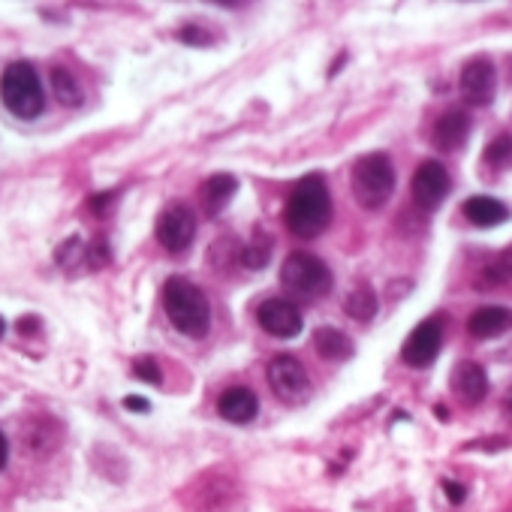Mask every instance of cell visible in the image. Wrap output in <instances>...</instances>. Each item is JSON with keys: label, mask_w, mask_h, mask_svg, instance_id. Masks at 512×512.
Instances as JSON below:
<instances>
[{"label": "cell", "mask_w": 512, "mask_h": 512, "mask_svg": "<svg viewBox=\"0 0 512 512\" xmlns=\"http://www.w3.org/2000/svg\"><path fill=\"white\" fill-rule=\"evenodd\" d=\"M443 491H446V497H449V503H464V497H467V491H464V485H458V482H452V479H443Z\"/></svg>", "instance_id": "cell-28"}, {"label": "cell", "mask_w": 512, "mask_h": 512, "mask_svg": "<svg viewBox=\"0 0 512 512\" xmlns=\"http://www.w3.org/2000/svg\"><path fill=\"white\" fill-rule=\"evenodd\" d=\"M55 263L67 272V275H82V272H97L109 263V247L106 241H85L82 235L67 238L58 253Z\"/></svg>", "instance_id": "cell-8"}, {"label": "cell", "mask_w": 512, "mask_h": 512, "mask_svg": "<svg viewBox=\"0 0 512 512\" xmlns=\"http://www.w3.org/2000/svg\"><path fill=\"white\" fill-rule=\"evenodd\" d=\"M7 461H10V440H7L4 431H0V470L7 467Z\"/></svg>", "instance_id": "cell-31"}, {"label": "cell", "mask_w": 512, "mask_h": 512, "mask_svg": "<svg viewBox=\"0 0 512 512\" xmlns=\"http://www.w3.org/2000/svg\"><path fill=\"white\" fill-rule=\"evenodd\" d=\"M482 160L488 169L494 172H503L512 166V133H500L488 142V148L482 151Z\"/></svg>", "instance_id": "cell-23"}, {"label": "cell", "mask_w": 512, "mask_h": 512, "mask_svg": "<svg viewBox=\"0 0 512 512\" xmlns=\"http://www.w3.org/2000/svg\"><path fill=\"white\" fill-rule=\"evenodd\" d=\"M332 269L320 260V256L308 250H296L287 256V263L281 266V284L293 299H323L332 293Z\"/></svg>", "instance_id": "cell-4"}, {"label": "cell", "mask_w": 512, "mask_h": 512, "mask_svg": "<svg viewBox=\"0 0 512 512\" xmlns=\"http://www.w3.org/2000/svg\"><path fill=\"white\" fill-rule=\"evenodd\" d=\"M332 220V196L323 175H308L296 184L284 208V223L299 238H317Z\"/></svg>", "instance_id": "cell-1"}, {"label": "cell", "mask_w": 512, "mask_h": 512, "mask_svg": "<svg viewBox=\"0 0 512 512\" xmlns=\"http://www.w3.org/2000/svg\"><path fill=\"white\" fill-rule=\"evenodd\" d=\"M163 311L169 323L187 338H205L211 329V305L205 293L187 278H169L163 287Z\"/></svg>", "instance_id": "cell-2"}, {"label": "cell", "mask_w": 512, "mask_h": 512, "mask_svg": "<svg viewBox=\"0 0 512 512\" xmlns=\"http://www.w3.org/2000/svg\"><path fill=\"white\" fill-rule=\"evenodd\" d=\"M124 407H127L130 413H148V410H151V404H148L145 398H139V395H127V398H124Z\"/></svg>", "instance_id": "cell-30"}, {"label": "cell", "mask_w": 512, "mask_h": 512, "mask_svg": "<svg viewBox=\"0 0 512 512\" xmlns=\"http://www.w3.org/2000/svg\"><path fill=\"white\" fill-rule=\"evenodd\" d=\"M269 386L284 404H305L314 392L308 368L296 356H275L269 362Z\"/></svg>", "instance_id": "cell-6"}, {"label": "cell", "mask_w": 512, "mask_h": 512, "mask_svg": "<svg viewBox=\"0 0 512 512\" xmlns=\"http://www.w3.org/2000/svg\"><path fill=\"white\" fill-rule=\"evenodd\" d=\"M157 241L169 250V253H181L193 244V235H196V214L190 205L184 202H169L160 217H157Z\"/></svg>", "instance_id": "cell-7"}, {"label": "cell", "mask_w": 512, "mask_h": 512, "mask_svg": "<svg viewBox=\"0 0 512 512\" xmlns=\"http://www.w3.org/2000/svg\"><path fill=\"white\" fill-rule=\"evenodd\" d=\"M256 323H260L272 338L287 341V338H296L302 332L305 320H302V314H299V308L293 302H287V299H266L260 305V311H256Z\"/></svg>", "instance_id": "cell-12"}, {"label": "cell", "mask_w": 512, "mask_h": 512, "mask_svg": "<svg viewBox=\"0 0 512 512\" xmlns=\"http://www.w3.org/2000/svg\"><path fill=\"white\" fill-rule=\"evenodd\" d=\"M272 247H275V238L266 229H253L247 244L241 247V266L250 269V272L266 269L269 260H272Z\"/></svg>", "instance_id": "cell-20"}, {"label": "cell", "mask_w": 512, "mask_h": 512, "mask_svg": "<svg viewBox=\"0 0 512 512\" xmlns=\"http://www.w3.org/2000/svg\"><path fill=\"white\" fill-rule=\"evenodd\" d=\"M512 329V311L509 308H479L467 320V332L476 341H491L500 338L503 332Z\"/></svg>", "instance_id": "cell-15"}, {"label": "cell", "mask_w": 512, "mask_h": 512, "mask_svg": "<svg viewBox=\"0 0 512 512\" xmlns=\"http://www.w3.org/2000/svg\"><path fill=\"white\" fill-rule=\"evenodd\" d=\"M350 184H353V196H356V202L362 208H368V211L383 208L392 199V193H395L392 160L386 154H380V151L359 157L356 166H353Z\"/></svg>", "instance_id": "cell-5"}, {"label": "cell", "mask_w": 512, "mask_h": 512, "mask_svg": "<svg viewBox=\"0 0 512 512\" xmlns=\"http://www.w3.org/2000/svg\"><path fill=\"white\" fill-rule=\"evenodd\" d=\"M344 311H347V317H353L356 323L374 320V314H377V293H374V287L365 284V281L356 284V287L350 290L347 302H344Z\"/></svg>", "instance_id": "cell-21"}, {"label": "cell", "mask_w": 512, "mask_h": 512, "mask_svg": "<svg viewBox=\"0 0 512 512\" xmlns=\"http://www.w3.org/2000/svg\"><path fill=\"white\" fill-rule=\"evenodd\" d=\"M178 37H181L187 46H205V43L211 40L202 28H193V25H190V28H181V31H178Z\"/></svg>", "instance_id": "cell-26"}, {"label": "cell", "mask_w": 512, "mask_h": 512, "mask_svg": "<svg viewBox=\"0 0 512 512\" xmlns=\"http://www.w3.org/2000/svg\"><path fill=\"white\" fill-rule=\"evenodd\" d=\"M470 130H473V118L464 109H449L446 115L437 118V124L431 130V145L443 154H452L467 142Z\"/></svg>", "instance_id": "cell-13"}, {"label": "cell", "mask_w": 512, "mask_h": 512, "mask_svg": "<svg viewBox=\"0 0 512 512\" xmlns=\"http://www.w3.org/2000/svg\"><path fill=\"white\" fill-rule=\"evenodd\" d=\"M503 410H506V416L512 419V389H509V392L503 395Z\"/></svg>", "instance_id": "cell-32"}, {"label": "cell", "mask_w": 512, "mask_h": 512, "mask_svg": "<svg viewBox=\"0 0 512 512\" xmlns=\"http://www.w3.org/2000/svg\"><path fill=\"white\" fill-rule=\"evenodd\" d=\"M467 449H485V452L509 449V440H503V437H488V440H479V443H467Z\"/></svg>", "instance_id": "cell-29"}, {"label": "cell", "mask_w": 512, "mask_h": 512, "mask_svg": "<svg viewBox=\"0 0 512 512\" xmlns=\"http://www.w3.org/2000/svg\"><path fill=\"white\" fill-rule=\"evenodd\" d=\"M52 88H55V97H58L64 106H70V109H76V106L85 103V91H82L79 79H76L67 67H55V70H52Z\"/></svg>", "instance_id": "cell-22"}, {"label": "cell", "mask_w": 512, "mask_h": 512, "mask_svg": "<svg viewBox=\"0 0 512 512\" xmlns=\"http://www.w3.org/2000/svg\"><path fill=\"white\" fill-rule=\"evenodd\" d=\"M235 190H238L235 175H226V172L211 175V178L199 187V205H202V211H205L208 217H217V214L232 202Z\"/></svg>", "instance_id": "cell-16"}, {"label": "cell", "mask_w": 512, "mask_h": 512, "mask_svg": "<svg viewBox=\"0 0 512 512\" xmlns=\"http://www.w3.org/2000/svg\"><path fill=\"white\" fill-rule=\"evenodd\" d=\"M461 100L467 106H488L497 94V70L488 58H473L458 79Z\"/></svg>", "instance_id": "cell-11"}, {"label": "cell", "mask_w": 512, "mask_h": 512, "mask_svg": "<svg viewBox=\"0 0 512 512\" xmlns=\"http://www.w3.org/2000/svg\"><path fill=\"white\" fill-rule=\"evenodd\" d=\"M4 332H7V323H4V317H0V338H4Z\"/></svg>", "instance_id": "cell-33"}, {"label": "cell", "mask_w": 512, "mask_h": 512, "mask_svg": "<svg viewBox=\"0 0 512 512\" xmlns=\"http://www.w3.org/2000/svg\"><path fill=\"white\" fill-rule=\"evenodd\" d=\"M0 100L16 118H37L46 109V91L31 61H13L0 76Z\"/></svg>", "instance_id": "cell-3"}, {"label": "cell", "mask_w": 512, "mask_h": 512, "mask_svg": "<svg viewBox=\"0 0 512 512\" xmlns=\"http://www.w3.org/2000/svg\"><path fill=\"white\" fill-rule=\"evenodd\" d=\"M314 350L326 359V362H344L356 353L353 341L341 332V329H332V326H323L314 332Z\"/></svg>", "instance_id": "cell-19"}, {"label": "cell", "mask_w": 512, "mask_h": 512, "mask_svg": "<svg viewBox=\"0 0 512 512\" xmlns=\"http://www.w3.org/2000/svg\"><path fill=\"white\" fill-rule=\"evenodd\" d=\"M115 196H118V193H112V190H109V193H100V196H94V199L88 202V208H91L94 214H106L109 205L115 202Z\"/></svg>", "instance_id": "cell-27"}, {"label": "cell", "mask_w": 512, "mask_h": 512, "mask_svg": "<svg viewBox=\"0 0 512 512\" xmlns=\"http://www.w3.org/2000/svg\"><path fill=\"white\" fill-rule=\"evenodd\" d=\"M464 217L473 226H500L509 220V208L494 196H470L464 202Z\"/></svg>", "instance_id": "cell-18"}, {"label": "cell", "mask_w": 512, "mask_h": 512, "mask_svg": "<svg viewBox=\"0 0 512 512\" xmlns=\"http://www.w3.org/2000/svg\"><path fill=\"white\" fill-rule=\"evenodd\" d=\"M449 190H452V178H449L446 166L437 160H425L416 169L413 184H410V196H413L416 208H422V211H434L437 205H443Z\"/></svg>", "instance_id": "cell-9"}, {"label": "cell", "mask_w": 512, "mask_h": 512, "mask_svg": "<svg viewBox=\"0 0 512 512\" xmlns=\"http://www.w3.org/2000/svg\"><path fill=\"white\" fill-rule=\"evenodd\" d=\"M452 392L461 395L467 404H476L488 395V377L482 371V365L476 362H461L455 371H452Z\"/></svg>", "instance_id": "cell-17"}, {"label": "cell", "mask_w": 512, "mask_h": 512, "mask_svg": "<svg viewBox=\"0 0 512 512\" xmlns=\"http://www.w3.org/2000/svg\"><path fill=\"white\" fill-rule=\"evenodd\" d=\"M133 374L139 377V380H145V383H154V386H160L163 383V371L157 368V362L154 359H148V356H142V359H136L133 362Z\"/></svg>", "instance_id": "cell-25"}, {"label": "cell", "mask_w": 512, "mask_h": 512, "mask_svg": "<svg viewBox=\"0 0 512 512\" xmlns=\"http://www.w3.org/2000/svg\"><path fill=\"white\" fill-rule=\"evenodd\" d=\"M506 281H512V250L494 256V260L482 269L479 287H500V284H506Z\"/></svg>", "instance_id": "cell-24"}, {"label": "cell", "mask_w": 512, "mask_h": 512, "mask_svg": "<svg viewBox=\"0 0 512 512\" xmlns=\"http://www.w3.org/2000/svg\"><path fill=\"white\" fill-rule=\"evenodd\" d=\"M440 347H443V317H428V320H422V323L410 332V338L404 341L401 359H404L410 368H428V365H434Z\"/></svg>", "instance_id": "cell-10"}, {"label": "cell", "mask_w": 512, "mask_h": 512, "mask_svg": "<svg viewBox=\"0 0 512 512\" xmlns=\"http://www.w3.org/2000/svg\"><path fill=\"white\" fill-rule=\"evenodd\" d=\"M217 413L226 419V422H235V425H244L250 419H256V413H260V401H256V395L244 386H232L220 395L217 401Z\"/></svg>", "instance_id": "cell-14"}]
</instances>
